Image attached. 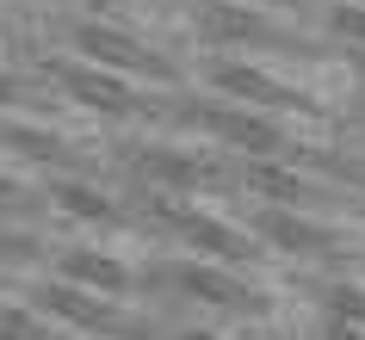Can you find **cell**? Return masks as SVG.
I'll return each instance as SVG.
<instances>
[{
	"label": "cell",
	"instance_id": "7a4b0ae2",
	"mask_svg": "<svg viewBox=\"0 0 365 340\" xmlns=\"http://www.w3.org/2000/svg\"><path fill=\"white\" fill-rule=\"evenodd\" d=\"M149 223H161V229L173 235V242L198 247V254H217V260H248V254H254L242 229L217 223V217H205V210H192V205H173V198L149 205Z\"/></svg>",
	"mask_w": 365,
	"mask_h": 340
},
{
	"label": "cell",
	"instance_id": "3957f363",
	"mask_svg": "<svg viewBox=\"0 0 365 340\" xmlns=\"http://www.w3.org/2000/svg\"><path fill=\"white\" fill-rule=\"evenodd\" d=\"M198 31H205V38H223V43L285 50V56H322L309 38H297V31H285V25L260 19V13H242V6H205V13H198Z\"/></svg>",
	"mask_w": 365,
	"mask_h": 340
},
{
	"label": "cell",
	"instance_id": "ffe728a7",
	"mask_svg": "<svg viewBox=\"0 0 365 340\" xmlns=\"http://www.w3.org/2000/svg\"><path fill=\"white\" fill-rule=\"evenodd\" d=\"M180 340H223V334H180Z\"/></svg>",
	"mask_w": 365,
	"mask_h": 340
},
{
	"label": "cell",
	"instance_id": "5bb4252c",
	"mask_svg": "<svg viewBox=\"0 0 365 340\" xmlns=\"http://www.w3.org/2000/svg\"><path fill=\"white\" fill-rule=\"evenodd\" d=\"M291 161H304V168L316 173H334V180H346V186L365 192V161L359 155H328V149H291Z\"/></svg>",
	"mask_w": 365,
	"mask_h": 340
},
{
	"label": "cell",
	"instance_id": "8992f818",
	"mask_svg": "<svg viewBox=\"0 0 365 340\" xmlns=\"http://www.w3.org/2000/svg\"><path fill=\"white\" fill-rule=\"evenodd\" d=\"M211 81L230 99H248V105H272V112H316V99H309V93H297V87H285V81L260 75V68H248V62H211Z\"/></svg>",
	"mask_w": 365,
	"mask_h": 340
},
{
	"label": "cell",
	"instance_id": "d6986e66",
	"mask_svg": "<svg viewBox=\"0 0 365 340\" xmlns=\"http://www.w3.org/2000/svg\"><path fill=\"white\" fill-rule=\"evenodd\" d=\"M334 340H365V328H334Z\"/></svg>",
	"mask_w": 365,
	"mask_h": 340
},
{
	"label": "cell",
	"instance_id": "52a82bcc",
	"mask_svg": "<svg viewBox=\"0 0 365 340\" xmlns=\"http://www.w3.org/2000/svg\"><path fill=\"white\" fill-rule=\"evenodd\" d=\"M254 235H267L279 254H304V260H334L341 254V235L322 223H304L297 210H260L254 217Z\"/></svg>",
	"mask_w": 365,
	"mask_h": 340
},
{
	"label": "cell",
	"instance_id": "ba28073f",
	"mask_svg": "<svg viewBox=\"0 0 365 340\" xmlns=\"http://www.w3.org/2000/svg\"><path fill=\"white\" fill-rule=\"evenodd\" d=\"M75 43H81V50H87L93 62H106V68H130V75L168 81V62L155 56V50H143L136 38H124V31H106V25H81Z\"/></svg>",
	"mask_w": 365,
	"mask_h": 340
},
{
	"label": "cell",
	"instance_id": "5b68a950",
	"mask_svg": "<svg viewBox=\"0 0 365 340\" xmlns=\"http://www.w3.org/2000/svg\"><path fill=\"white\" fill-rule=\"evenodd\" d=\"M43 309L62 321H75V328H87V334H112V340H149V328L143 321H130L124 309H112V303H99L93 291H75V284H50L43 291Z\"/></svg>",
	"mask_w": 365,
	"mask_h": 340
},
{
	"label": "cell",
	"instance_id": "6da1fadb",
	"mask_svg": "<svg viewBox=\"0 0 365 340\" xmlns=\"http://www.w3.org/2000/svg\"><path fill=\"white\" fill-rule=\"evenodd\" d=\"M149 284L155 291H180V297L192 303H217V309H242V316H254L260 309V291H248L242 279H230V272H211V266H192V260H161L149 266Z\"/></svg>",
	"mask_w": 365,
	"mask_h": 340
},
{
	"label": "cell",
	"instance_id": "ac0fdd59",
	"mask_svg": "<svg viewBox=\"0 0 365 340\" xmlns=\"http://www.w3.org/2000/svg\"><path fill=\"white\" fill-rule=\"evenodd\" d=\"M19 198H25V186L13 173H0V210H19ZM25 205H31V198H25Z\"/></svg>",
	"mask_w": 365,
	"mask_h": 340
},
{
	"label": "cell",
	"instance_id": "7c38bea8",
	"mask_svg": "<svg viewBox=\"0 0 365 340\" xmlns=\"http://www.w3.org/2000/svg\"><path fill=\"white\" fill-rule=\"evenodd\" d=\"M62 279L75 284V291H124L130 272L106 254H62Z\"/></svg>",
	"mask_w": 365,
	"mask_h": 340
},
{
	"label": "cell",
	"instance_id": "30bf717a",
	"mask_svg": "<svg viewBox=\"0 0 365 340\" xmlns=\"http://www.w3.org/2000/svg\"><path fill=\"white\" fill-rule=\"evenodd\" d=\"M136 173H149L161 186H217V168H205L192 155H173V149H136Z\"/></svg>",
	"mask_w": 365,
	"mask_h": 340
},
{
	"label": "cell",
	"instance_id": "9c48e42d",
	"mask_svg": "<svg viewBox=\"0 0 365 340\" xmlns=\"http://www.w3.org/2000/svg\"><path fill=\"white\" fill-rule=\"evenodd\" d=\"M242 180H248L254 192H260V198H272V205H328L322 192L309 186L304 173H291V168H279V161H248V173H242Z\"/></svg>",
	"mask_w": 365,
	"mask_h": 340
},
{
	"label": "cell",
	"instance_id": "8fae6325",
	"mask_svg": "<svg viewBox=\"0 0 365 340\" xmlns=\"http://www.w3.org/2000/svg\"><path fill=\"white\" fill-rule=\"evenodd\" d=\"M62 87L75 99H87L93 112H136V93L118 75H93V68H62Z\"/></svg>",
	"mask_w": 365,
	"mask_h": 340
},
{
	"label": "cell",
	"instance_id": "2e32d148",
	"mask_svg": "<svg viewBox=\"0 0 365 340\" xmlns=\"http://www.w3.org/2000/svg\"><path fill=\"white\" fill-rule=\"evenodd\" d=\"M0 340H56L43 321H31L25 309H0Z\"/></svg>",
	"mask_w": 365,
	"mask_h": 340
},
{
	"label": "cell",
	"instance_id": "e0dca14e",
	"mask_svg": "<svg viewBox=\"0 0 365 340\" xmlns=\"http://www.w3.org/2000/svg\"><path fill=\"white\" fill-rule=\"evenodd\" d=\"M328 25H334V31H341V38L365 43V6H334V13H328Z\"/></svg>",
	"mask_w": 365,
	"mask_h": 340
},
{
	"label": "cell",
	"instance_id": "44dd1931",
	"mask_svg": "<svg viewBox=\"0 0 365 340\" xmlns=\"http://www.w3.org/2000/svg\"><path fill=\"white\" fill-rule=\"evenodd\" d=\"M359 68H365V62H359Z\"/></svg>",
	"mask_w": 365,
	"mask_h": 340
},
{
	"label": "cell",
	"instance_id": "4fadbf2b",
	"mask_svg": "<svg viewBox=\"0 0 365 340\" xmlns=\"http://www.w3.org/2000/svg\"><path fill=\"white\" fill-rule=\"evenodd\" d=\"M50 198H56L62 210H75V217H87V223H118V210L106 205V198H99L93 186H68V180H62V186H50Z\"/></svg>",
	"mask_w": 365,
	"mask_h": 340
},
{
	"label": "cell",
	"instance_id": "277c9868",
	"mask_svg": "<svg viewBox=\"0 0 365 340\" xmlns=\"http://www.w3.org/2000/svg\"><path fill=\"white\" fill-rule=\"evenodd\" d=\"M180 118H192L198 130L223 136V143H235V149H248V155H291L285 130H279L272 118H254V112H242V105H186Z\"/></svg>",
	"mask_w": 365,
	"mask_h": 340
},
{
	"label": "cell",
	"instance_id": "9a60e30c",
	"mask_svg": "<svg viewBox=\"0 0 365 340\" xmlns=\"http://www.w3.org/2000/svg\"><path fill=\"white\" fill-rule=\"evenodd\" d=\"M328 309L341 316V328H365V291H353V284H341V291H328Z\"/></svg>",
	"mask_w": 365,
	"mask_h": 340
}]
</instances>
